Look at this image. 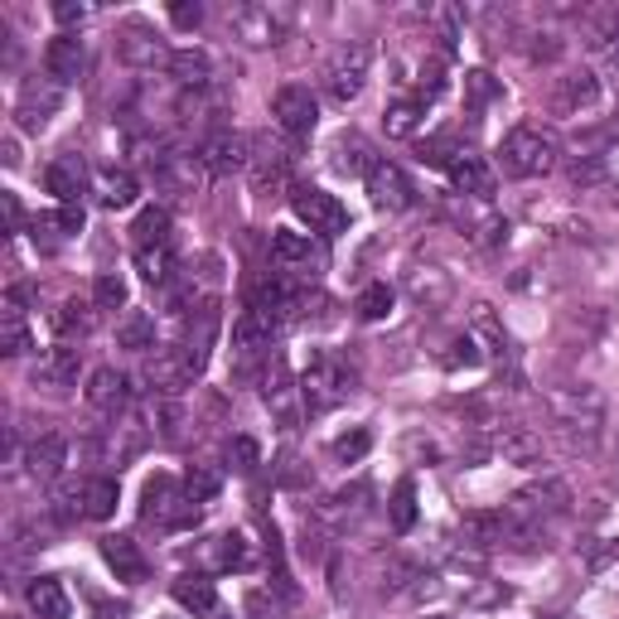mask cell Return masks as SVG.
Returning a JSON list of instances; mask_svg holds the SVG:
<instances>
[{"instance_id": "8", "label": "cell", "mask_w": 619, "mask_h": 619, "mask_svg": "<svg viewBox=\"0 0 619 619\" xmlns=\"http://www.w3.org/2000/svg\"><path fill=\"white\" fill-rule=\"evenodd\" d=\"M509 509L523 517L527 527H537V523H547V517L572 513V484H566V479H557V474H547V479H537V484L517 489Z\"/></svg>"}, {"instance_id": "17", "label": "cell", "mask_w": 619, "mask_h": 619, "mask_svg": "<svg viewBox=\"0 0 619 619\" xmlns=\"http://www.w3.org/2000/svg\"><path fill=\"white\" fill-rule=\"evenodd\" d=\"M199 160H204L209 174H237L252 166V141L237 131H213L204 146H199Z\"/></svg>"}, {"instance_id": "12", "label": "cell", "mask_w": 619, "mask_h": 619, "mask_svg": "<svg viewBox=\"0 0 619 619\" xmlns=\"http://www.w3.org/2000/svg\"><path fill=\"white\" fill-rule=\"evenodd\" d=\"M271 117H276V126H281L286 136H310L314 131V121H320V103H314V93L306 83H286L281 93L271 97Z\"/></svg>"}, {"instance_id": "26", "label": "cell", "mask_w": 619, "mask_h": 619, "mask_svg": "<svg viewBox=\"0 0 619 619\" xmlns=\"http://www.w3.org/2000/svg\"><path fill=\"white\" fill-rule=\"evenodd\" d=\"M83 397H87V407H93V412L117 416V412H126V402H131V387H126V377L117 369H93Z\"/></svg>"}, {"instance_id": "58", "label": "cell", "mask_w": 619, "mask_h": 619, "mask_svg": "<svg viewBox=\"0 0 619 619\" xmlns=\"http://www.w3.org/2000/svg\"><path fill=\"white\" fill-rule=\"evenodd\" d=\"M0 204H6V227H10V233H20V223H24V213H20V199L10 194V189H6V194H0Z\"/></svg>"}, {"instance_id": "27", "label": "cell", "mask_w": 619, "mask_h": 619, "mask_svg": "<svg viewBox=\"0 0 619 619\" xmlns=\"http://www.w3.org/2000/svg\"><path fill=\"white\" fill-rule=\"evenodd\" d=\"M78 373H83V349L73 344H58L49 349L40 359V369H34V387H78Z\"/></svg>"}, {"instance_id": "25", "label": "cell", "mask_w": 619, "mask_h": 619, "mask_svg": "<svg viewBox=\"0 0 619 619\" xmlns=\"http://www.w3.org/2000/svg\"><path fill=\"white\" fill-rule=\"evenodd\" d=\"M58 83H30L20 93V103H15V121L24 126V131H44L49 117L58 111Z\"/></svg>"}, {"instance_id": "51", "label": "cell", "mask_w": 619, "mask_h": 619, "mask_svg": "<svg viewBox=\"0 0 619 619\" xmlns=\"http://www.w3.org/2000/svg\"><path fill=\"white\" fill-rule=\"evenodd\" d=\"M494 97H499V83L489 78L484 68H470V73H465V107H470V111H484L489 103H494Z\"/></svg>"}, {"instance_id": "1", "label": "cell", "mask_w": 619, "mask_h": 619, "mask_svg": "<svg viewBox=\"0 0 619 619\" xmlns=\"http://www.w3.org/2000/svg\"><path fill=\"white\" fill-rule=\"evenodd\" d=\"M547 407L557 416V440L572 455H596L600 450V431H605V397L590 383H572V387H552Z\"/></svg>"}, {"instance_id": "52", "label": "cell", "mask_w": 619, "mask_h": 619, "mask_svg": "<svg viewBox=\"0 0 619 619\" xmlns=\"http://www.w3.org/2000/svg\"><path fill=\"white\" fill-rule=\"evenodd\" d=\"M460 141H455V136H431V141H421L416 146V160H421V166H436V170H450V160L460 156Z\"/></svg>"}, {"instance_id": "37", "label": "cell", "mask_w": 619, "mask_h": 619, "mask_svg": "<svg viewBox=\"0 0 619 619\" xmlns=\"http://www.w3.org/2000/svg\"><path fill=\"white\" fill-rule=\"evenodd\" d=\"M136 247H170V213L166 209H141L131 223Z\"/></svg>"}, {"instance_id": "31", "label": "cell", "mask_w": 619, "mask_h": 619, "mask_svg": "<svg viewBox=\"0 0 619 619\" xmlns=\"http://www.w3.org/2000/svg\"><path fill=\"white\" fill-rule=\"evenodd\" d=\"M170 78L184 87V93H204L213 83V58L204 49H174L170 54Z\"/></svg>"}, {"instance_id": "22", "label": "cell", "mask_w": 619, "mask_h": 619, "mask_svg": "<svg viewBox=\"0 0 619 619\" xmlns=\"http://www.w3.org/2000/svg\"><path fill=\"white\" fill-rule=\"evenodd\" d=\"M103 562L117 572V580H126V586H141V580L150 576V562L141 552V542L121 537V533H107L103 537Z\"/></svg>"}, {"instance_id": "14", "label": "cell", "mask_w": 619, "mask_h": 619, "mask_svg": "<svg viewBox=\"0 0 619 619\" xmlns=\"http://www.w3.org/2000/svg\"><path fill=\"white\" fill-rule=\"evenodd\" d=\"M363 189H369V199H373L377 209H387V213H402V209L416 204L412 180L393 166V160H383V156H377L373 166H369V174H363Z\"/></svg>"}, {"instance_id": "19", "label": "cell", "mask_w": 619, "mask_h": 619, "mask_svg": "<svg viewBox=\"0 0 619 619\" xmlns=\"http://www.w3.org/2000/svg\"><path fill=\"white\" fill-rule=\"evenodd\" d=\"M290 150L286 146H271V141H257V156H252V166H247V180L257 194H276V189H286L290 180Z\"/></svg>"}, {"instance_id": "28", "label": "cell", "mask_w": 619, "mask_h": 619, "mask_svg": "<svg viewBox=\"0 0 619 619\" xmlns=\"http://www.w3.org/2000/svg\"><path fill=\"white\" fill-rule=\"evenodd\" d=\"M271 339H276V324L267 320V314L243 306V314L233 320V353L237 359H257V353H267Z\"/></svg>"}, {"instance_id": "50", "label": "cell", "mask_w": 619, "mask_h": 619, "mask_svg": "<svg viewBox=\"0 0 619 619\" xmlns=\"http://www.w3.org/2000/svg\"><path fill=\"white\" fill-rule=\"evenodd\" d=\"M479 359H484V353H479V344L470 339V330H465V334H450L446 349H440V363H446V369H474Z\"/></svg>"}, {"instance_id": "10", "label": "cell", "mask_w": 619, "mask_h": 619, "mask_svg": "<svg viewBox=\"0 0 619 619\" xmlns=\"http://www.w3.org/2000/svg\"><path fill=\"white\" fill-rule=\"evenodd\" d=\"M194 377H199V369H194V359H189L184 349H156L146 359V383H150V393H156V397L189 393V387H194Z\"/></svg>"}, {"instance_id": "15", "label": "cell", "mask_w": 619, "mask_h": 619, "mask_svg": "<svg viewBox=\"0 0 619 619\" xmlns=\"http://www.w3.org/2000/svg\"><path fill=\"white\" fill-rule=\"evenodd\" d=\"M596 103H600V73L596 68H572L557 78V87H552V111H557V117H586V111H596Z\"/></svg>"}, {"instance_id": "24", "label": "cell", "mask_w": 619, "mask_h": 619, "mask_svg": "<svg viewBox=\"0 0 619 619\" xmlns=\"http://www.w3.org/2000/svg\"><path fill=\"white\" fill-rule=\"evenodd\" d=\"M24 465H30L34 479H44V484H54L63 474V465H68V440L58 431H40L30 440V450H24Z\"/></svg>"}, {"instance_id": "38", "label": "cell", "mask_w": 619, "mask_h": 619, "mask_svg": "<svg viewBox=\"0 0 619 619\" xmlns=\"http://www.w3.org/2000/svg\"><path fill=\"white\" fill-rule=\"evenodd\" d=\"M0 349H6L10 359H24V353L34 349V339H30V324H24L20 306H10V300H6V314H0Z\"/></svg>"}, {"instance_id": "29", "label": "cell", "mask_w": 619, "mask_h": 619, "mask_svg": "<svg viewBox=\"0 0 619 619\" xmlns=\"http://www.w3.org/2000/svg\"><path fill=\"white\" fill-rule=\"evenodd\" d=\"M44 189L58 199L63 209L78 204V199L87 194V170H83V160H78V156H58L54 166L44 170Z\"/></svg>"}, {"instance_id": "44", "label": "cell", "mask_w": 619, "mask_h": 619, "mask_svg": "<svg viewBox=\"0 0 619 619\" xmlns=\"http://www.w3.org/2000/svg\"><path fill=\"white\" fill-rule=\"evenodd\" d=\"M393 286L387 281H373V286H363L359 290V300H353V310H359V320H387L393 314Z\"/></svg>"}, {"instance_id": "7", "label": "cell", "mask_w": 619, "mask_h": 619, "mask_svg": "<svg viewBox=\"0 0 619 619\" xmlns=\"http://www.w3.org/2000/svg\"><path fill=\"white\" fill-rule=\"evenodd\" d=\"M369 68H373V44L353 40L339 49V54L324 63V93H330V103L349 107L353 97L363 93V83H369Z\"/></svg>"}, {"instance_id": "20", "label": "cell", "mask_w": 619, "mask_h": 619, "mask_svg": "<svg viewBox=\"0 0 619 619\" xmlns=\"http://www.w3.org/2000/svg\"><path fill=\"white\" fill-rule=\"evenodd\" d=\"M407 296L416 300V310H446L450 300H455V281H450V271H440V267H412L407 271Z\"/></svg>"}, {"instance_id": "35", "label": "cell", "mask_w": 619, "mask_h": 619, "mask_svg": "<svg viewBox=\"0 0 619 619\" xmlns=\"http://www.w3.org/2000/svg\"><path fill=\"white\" fill-rule=\"evenodd\" d=\"M117 344H121V349H131V353L160 349V344H156V314H146V310H126L121 320H117Z\"/></svg>"}, {"instance_id": "48", "label": "cell", "mask_w": 619, "mask_h": 619, "mask_svg": "<svg viewBox=\"0 0 619 619\" xmlns=\"http://www.w3.org/2000/svg\"><path fill=\"white\" fill-rule=\"evenodd\" d=\"M421 103L416 97H402V103H393L383 111V126H387V136H412L416 131V121H421Z\"/></svg>"}, {"instance_id": "54", "label": "cell", "mask_w": 619, "mask_h": 619, "mask_svg": "<svg viewBox=\"0 0 619 619\" xmlns=\"http://www.w3.org/2000/svg\"><path fill=\"white\" fill-rule=\"evenodd\" d=\"M227 465H233L237 474H252L262 465V450H257V440L252 436H233L227 440Z\"/></svg>"}, {"instance_id": "39", "label": "cell", "mask_w": 619, "mask_h": 619, "mask_svg": "<svg viewBox=\"0 0 619 619\" xmlns=\"http://www.w3.org/2000/svg\"><path fill=\"white\" fill-rule=\"evenodd\" d=\"M136 271L150 286H170L174 281V252L170 247H136Z\"/></svg>"}, {"instance_id": "33", "label": "cell", "mask_w": 619, "mask_h": 619, "mask_svg": "<svg viewBox=\"0 0 619 619\" xmlns=\"http://www.w3.org/2000/svg\"><path fill=\"white\" fill-rule=\"evenodd\" d=\"M136 194H141V184H136L131 170H117V166H111V170L97 174V204H103V209H111V213H117V209H131Z\"/></svg>"}, {"instance_id": "4", "label": "cell", "mask_w": 619, "mask_h": 619, "mask_svg": "<svg viewBox=\"0 0 619 619\" xmlns=\"http://www.w3.org/2000/svg\"><path fill=\"white\" fill-rule=\"evenodd\" d=\"M296 30V6L286 0H252V6L227 10V34L247 49H271Z\"/></svg>"}, {"instance_id": "60", "label": "cell", "mask_w": 619, "mask_h": 619, "mask_svg": "<svg viewBox=\"0 0 619 619\" xmlns=\"http://www.w3.org/2000/svg\"><path fill=\"white\" fill-rule=\"evenodd\" d=\"M470 586H484V580H479V576H470V580H465V586H460V590H470ZM499 596H503V590H499V586H494V590H479V605H494Z\"/></svg>"}, {"instance_id": "47", "label": "cell", "mask_w": 619, "mask_h": 619, "mask_svg": "<svg viewBox=\"0 0 619 619\" xmlns=\"http://www.w3.org/2000/svg\"><path fill=\"white\" fill-rule=\"evenodd\" d=\"M218 489H223L218 470H209V465H189V474H184V494L189 499H194V503H213V499H218Z\"/></svg>"}, {"instance_id": "3", "label": "cell", "mask_w": 619, "mask_h": 619, "mask_svg": "<svg viewBox=\"0 0 619 619\" xmlns=\"http://www.w3.org/2000/svg\"><path fill=\"white\" fill-rule=\"evenodd\" d=\"M353 387H359V373H353L349 359H339V353H314L310 369L300 373V402H306L310 416L334 412L339 402L353 397Z\"/></svg>"}, {"instance_id": "16", "label": "cell", "mask_w": 619, "mask_h": 619, "mask_svg": "<svg viewBox=\"0 0 619 619\" xmlns=\"http://www.w3.org/2000/svg\"><path fill=\"white\" fill-rule=\"evenodd\" d=\"M83 68H87V49H83V40L73 30H63V34H54V40L44 44V73H49V83L68 87V83L83 78Z\"/></svg>"}, {"instance_id": "56", "label": "cell", "mask_w": 619, "mask_h": 619, "mask_svg": "<svg viewBox=\"0 0 619 619\" xmlns=\"http://www.w3.org/2000/svg\"><path fill=\"white\" fill-rule=\"evenodd\" d=\"M170 24H174V30H199V24H204V6H199V0H194V6H189V0H174V6H170Z\"/></svg>"}, {"instance_id": "41", "label": "cell", "mask_w": 619, "mask_h": 619, "mask_svg": "<svg viewBox=\"0 0 619 619\" xmlns=\"http://www.w3.org/2000/svg\"><path fill=\"white\" fill-rule=\"evenodd\" d=\"M387 523H393V533H412L416 527V484L412 479H397L393 503H387Z\"/></svg>"}, {"instance_id": "46", "label": "cell", "mask_w": 619, "mask_h": 619, "mask_svg": "<svg viewBox=\"0 0 619 619\" xmlns=\"http://www.w3.org/2000/svg\"><path fill=\"white\" fill-rule=\"evenodd\" d=\"M334 156H339V160H334V166H339V170H344V174H369V166H373V160H377V156H373V150H369V146H363V141H359V136H339V146H334Z\"/></svg>"}, {"instance_id": "32", "label": "cell", "mask_w": 619, "mask_h": 619, "mask_svg": "<svg viewBox=\"0 0 619 619\" xmlns=\"http://www.w3.org/2000/svg\"><path fill=\"white\" fill-rule=\"evenodd\" d=\"M117 503H121L117 479H83L78 484V509H83V517H93V523H103V517L117 513Z\"/></svg>"}, {"instance_id": "36", "label": "cell", "mask_w": 619, "mask_h": 619, "mask_svg": "<svg viewBox=\"0 0 619 619\" xmlns=\"http://www.w3.org/2000/svg\"><path fill=\"white\" fill-rule=\"evenodd\" d=\"M97 324V306L93 300H63V306L54 310V330L63 339H87Z\"/></svg>"}, {"instance_id": "59", "label": "cell", "mask_w": 619, "mask_h": 619, "mask_svg": "<svg viewBox=\"0 0 619 619\" xmlns=\"http://www.w3.org/2000/svg\"><path fill=\"white\" fill-rule=\"evenodd\" d=\"M83 15H87V10L73 6V0H58V6H54V20L58 24H83Z\"/></svg>"}, {"instance_id": "13", "label": "cell", "mask_w": 619, "mask_h": 619, "mask_svg": "<svg viewBox=\"0 0 619 619\" xmlns=\"http://www.w3.org/2000/svg\"><path fill=\"white\" fill-rule=\"evenodd\" d=\"M117 54H121V63H131V68H170L174 49H166V40H160L150 24L126 20L117 30Z\"/></svg>"}, {"instance_id": "9", "label": "cell", "mask_w": 619, "mask_h": 619, "mask_svg": "<svg viewBox=\"0 0 619 619\" xmlns=\"http://www.w3.org/2000/svg\"><path fill=\"white\" fill-rule=\"evenodd\" d=\"M290 209H296V218L306 223L314 237H339V233H349V209L339 204L334 194L314 189V184H300L296 194H290Z\"/></svg>"}, {"instance_id": "21", "label": "cell", "mask_w": 619, "mask_h": 619, "mask_svg": "<svg viewBox=\"0 0 619 619\" xmlns=\"http://www.w3.org/2000/svg\"><path fill=\"white\" fill-rule=\"evenodd\" d=\"M446 174H450L455 194H470V199H489V194H494V170H489V160L479 156V150H470V146L450 160Z\"/></svg>"}, {"instance_id": "49", "label": "cell", "mask_w": 619, "mask_h": 619, "mask_svg": "<svg viewBox=\"0 0 619 619\" xmlns=\"http://www.w3.org/2000/svg\"><path fill=\"white\" fill-rule=\"evenodd\" d=\"M369 450H373V431H363V426H353V431L334 436V446H330V455H334L339 465H359Z\"/></svg>"}, {"instance_id": "5", "label": "cell", "mask_w": 619, "mask_h": 619, "mask_svg": "<svg viewBox=\"0 0 619 619\" xmlns=\"http://www.w3.org/2000/svg\"><path fill=\"white\" fill-rule=\"evenodd\" d=\"M204 517V503H194L180 489L174 474H150L141 489V523L160 527V533H174V527H194Z\"/></svg>"}, {"instance_id": "40", "label": "cell", "mask_w": 619, "mask_h": 619, "mask_svg": "<svg viewBox=\"0 0 619 619\" xmlns=\"http://www.w3.org/2000/svg\"><path fill=\"white\" fill-rule=\"evenodd\" d=\"M257 552H252L247 533H223L218 537V572H252Z\"/></svg>"}, {"instance_id": "30", "label": "cell", "mask_w": 619, "mask_h": 619, "mask_svg": "<svg viewBox=\"0 0 619 619\" xmlns=\"http://www.w3.org/2000/svg\"><path fill=\"white\" fill-rule=\"evenodd\" d=\"M170 596L180 600L184 610H194L204 619L218 615V586H213L204 572H180V576H174V586H170Z\"/></svg>"}, {"instance_id": "61", "label": "cell", "mask_w": 619, "mask_h": 619, "mask_svg": "<svg viewBox=\"0 0 619 619\" xmlns=\"http://www.w3.org/2000/svg\"><path fill=\"white\" fill-rule=\"evenodd\" d=\"M610 204L619 209V184H610Z\"/></svg>"}, {"instance_id": "2", "label": "cell", "mask_w": 619, "mask_h": 619, "mask_svg": "<svg viewBox=\"0 0 619 619\" xmlns=\"http://www.w3.org/2000/svg\"><path fill=\"white\" fill-rule=\"evenodd\" d=\"M562 166L557 136L542 131V126H513L499 141V170L513 174V180H542Z\"/></svg>"}, {"instance_id": "18", "label": "cell", "mask_w": 619, "mask_h": 619, "mask_svg": "<svg viewBox=\"0 0 619 619\" xmlns=\"http://www.w3.org/2000/svg\"><path fill=\"white\" fill-rule=\"evenodd\" d=\"M470 339L479 344V353H484V359L503 363V369H509V363H513L509 330H503V320L494 314V306H484V300H479V306H470Z\"/></svg>"}, {"instance_id": "34", "label": "cell", "mask_w": 619, "mask_h": 619, "mask_svg": "<svg viewBox=\"0 0 619 619\" xmlns=\"http://www.w3.org/2000/svg\"><path fill=\"white\" fill-rule=\"evenodd\" d=\"M24 600H30V610L40 615V619H68V615H73L68 590H63L54 576H40V580H34V586L24 590Z\"/></svg>"}, {"instance_id": "53", "label": "cell", "mask_w": 619, "mask_h": 619, "mask_svg": "<svg viewBox=\"0 0 619 619\" xmlns=\"http://www.w3.org/2000/svg\"><path fill=\"white\" fill-rule=\"evenodd\" d=\"M126 296H131V290H126V281L117 271L97 276V286H93V306L97 310H126Z\"/></svg>"}, {"instance_id": "42", "label": "cell", "mask_w": 619, "mask_h": 619, "mask_svg": "<svg viewBox=\"0 0 619 619\" xmlns=\"http://www.w3.org/2000/svg\"><path fill=\"white\" fill-rule=\"evenodd\" d=\"M566 180H572V189H605L610 184V166H605V156H576L566 166Z\"/></svg>"}, {"instance_id": "55", "label": "cell", "mask_w": 619, "mask_h": 619, "mask_svg": "<svg viewBox=\"0 0 619 619\" xmlns=\"http://www.w3.org/2000/svg\"><path fill=\"white\" fill-rule=\"evenodd\" d=\"M49 227H54L58 237H73V233H83V209L78 204H68V209H58V213H44Z\"/></svg>"}, {"instance_id": "45", "label": "cell", "mask_w": 619, "mask_h": 619, "mask_svg": "<svg viewBox=\"0 0 619 619\" xmlns=\"http://www.w3.org/2000/svg\"><path fill=\"white\" fill-rule=\"evenodd\" d=\"M450 87V73H446V58H426L421 63V73H416V103H436L440 93Z\"/></svg>"}, {"instance_id": "11", "label": "cell", "mask_w": 619, "mask_h": 619, "mask_svg": "<svg viewBox=\"0 0 619 619\" xmlns=\"http://www.w3.org/2000/svg\"><path fill=\"white\" fill-rule=\"evenodd\" d=\"M271 262H276V271H290V276H320L324 247L314 243L310 233H290V227H276V233H271Z\"/></svg>"}, {"instance_id": "43", "label": "cell", "mask_w": 619, "mask_h": 619, "mask_svg": "<svg viewBox=\"0 0 619 619\" xmlns=\"http://www.w3.org/2000/svg\"><path fill=\"white\" fill-rule=\"evenodd\" d=\"M262 397H267V407L290 426V407H286V402H290V377H286V363L281 359H276L271 369H267V377H262Z\"/></svg>"}, {"instance_id": "23", "label": "cell", "mask_w": 619, "mask_h": 619, "mask_svg": "<svg viewBox=\"0 0 619 619\" xmlns=\"http://www.w3.org/2000/svg\"><path fill=\"white\" fill-rule=\"evenodd\" d=\"M494 450L509 465H527V470H537V465L547 460V440H542V431H533V426H503L494 436Z\"/></svg>"}, {"instance_id": "57", "label": "cell", "mask_w": 619, "mask_h": 619, "mask_svg": "<svg viewBox=\"0 0 619 619\" xmlns=\"http://www.w3.org/2000/svg\"><path fill=\"white\" fill-rule=\"evenodd\" d=\"M247 619H276V605L267 600V590H252L247 596Z\"/></svg>"}, {"instance_id": "6", "label": "cell", "mask_w": 619, "mask_h": 619, "mask_svg": "<svg viewBox=\"0 0 619 619\" xmlns=\"http://www.w3.org/2000/svg\"><path fill=\"white\" fill-rule=\"evenodd\" d=\"M446 218L460 227V233H470L479 247H499V243H509V218L489 204V199H470V194H450L446 204Z\"/></svg>"}]
</instances>
